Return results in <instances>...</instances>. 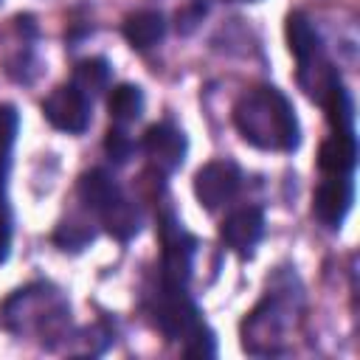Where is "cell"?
Masks as SVG:
<instances>
[{"label": "cell", "instance_id": "cell-1", "mask_svg": "<svg viewBox=\"0 0 360 360\" xmlns=\"http://www.w3.org/2000/svg\"><path fill=\"white\" fill-rule=\"evenodd\" d=\"M233 124L239 135L267 152H292L301 141V127L290 98L276 87L248 90L233 107Z\"/></svg>", "mask_w": 360, "mask_h": 360}, {"label": "cell", "instance_id": "cell-2", "mask_svg": "<svg viewBox=\"0 0 360 360\" xmlns=\"http://www.w3.org/2000/svg\"><path fill=\"white\" fill-rule=\"evenodd\" d=\"M155 323L172 340L174 338H188L202 326L200 318H197V307L186 295L183 284H174V281L163 278V287L158 292V307H155Z\"/></svg>", "mask_w": 360, "mask_h": 360}, {"label": "cell", "instance_id": "cell-3", "mask_svg": "<svg viewBox=\"0 0 360 360\" xmlns=\"http://www.w3.org/2000/svg\"><path fill=\"white\" fill-rule=\"evenodd\" d=\"M42 115L62 132H84L90 124V98L79 87L62 84L42 101Z\"/></svg>", "mask_w": 360, "mask_h": 360}, {"label": "cell", "instance_id": "cell-4", "mask_svg": "<svg viewBox=\"0 0 360 360\" xmlns=\"http://www.w3.org/2000/svg\"><path fill=\"white\" fill-rule=\"evenodd\" d=\"M239 169L231 160H211L194 174V197L202 208L217 211L239 188Z\"/></svg>", "mask_w": 360, "mask_h": 360}, {"label": "cell", "instance_id": "cell-5", "mask_svg": "<svg viewBox=\"0 0 360 360\" xmlns=\"http://www.w3.org/2000/svg\"><path fill=\"white\" fill-rule=\"evenodd\" d=\"M143 152L160 172H174L186 158V135L172 124H152L143 132Z\"/></svg>", "mask_w": 360, "mask_h": 360}, {"label": "cell", "instance_id": "cell-6", "mask_svg": "<svg viewBox=\"0 0 360 360\" xmlns=\"http://www.w3.org/2000/svg\"><path fill=\"white\" fill-rule=\"evenodd\" d=\"M352 200H354V186L349 180V174H340V177H329L323 180L318 188H315V200H312V211L315 217L329 225V228H338L349 208H352Z\"/></svg>", "mask_w": 360, "mask_h": 360}, {"label": "cell", "instance_id": "cell-7", "mask_svg": "<svg viewBox=\"0 0 360 360\" xmlns=\"http://www.w3.org/2000/svg\"><path fill=\"white\" fill-rule=\"evenodd\" d=\"M262 233H264V214L259 208H253V205L228 214L225 222H222V228H219L222 242L231 250H236V253L253 250L256 242L262 239Z\"/></svg>", "mask_w": 360, "mask_h": 360}, {"label": "cell", "instance_id": "cell-8", "mask_svg": "<svg viewBox=\"0 0 360 360\" xmlns=\"http://www.w3.org/2000/svg\"><path fill=\"white\" fill-rule=\"evenodd\" d=\"M354 163H357V138H354V129L352 132H335L332 138H326L321 143L318 166L329 177L349 174L354 169Z\"/></svg>", "mask_w": 360, "mask_h": 360}, {"label": "cell", "instance_id": "cell-9", "mask_svg": "<svg viewBox=\"0 0 360 360\" xmlns=\"http://www.w3.org/2000/svg\"><path fill=\"white\" fill-rule=\"evenodd\" d=\"M166 34V20L160 11H152V8H143V11H135L124 20V37L132 48L138 51H146L152 45H158Z\"/></svg>", "mask_w": 360, "mask_h": 360}, {"label": "cell", "instance_id": "cell-10", "mask_svg": "<svg viewBox=\"0 0 360 360\" xmlns=\"http://www.w3.org/2000/svg\"><path fill=\"white\" fill-rule=\"evenodd\" d=\"M118 197H121V188L104 169H90V172H84L79 177V200L84 202V208L101 214Z\"/></svg>", "mask_w": 360, "mask_h": 360}, {"label": "cell", "instance_id": "cell-11", "mask_svg": "<svg viewBox=\"0 0 360 360\" xmlns=\"http://www.w3.org/2000/svg\"><path fill=\"white\" fill-rule=\"evenodd\" d=\"M284 34H287V48L290 53L298 59V65H309L318 51H321V39H318V31L312 28V22L304 17V14H290L287 17V25H284Z\"/></svg>", "mask_w": 360, "mask_h": 360}, {"label": "cell", "instance_id": "cell-12", "mask_svg": "<svg viewBox=\"0 0 360 360\" xmlns=\"http://www.w3.org/2000/svg\"><path fill=\"white\" fill-rule=\"evenodd\" d=\"M101 219H104V228H107L115 239H121V242L132 239V236L138 233V228H141V214H138V208H135L129 200H124V197H118L112 205H107V208L101 211Z\"/></svg>", "mask_w": 360, "mask_h": 360}, {"label": "cell", "instance_id": "cell-13", "mask_svg": "<svg viewBox=\"0 0 360 360\" xmlns=\"http://www.w3.org/2000/svg\"><path fill=\"white\" fill-rule=\"evenodd\" d=\"M107 110L115 121H135L143 112V90L138 84H118L107 98Z\"/></svg>", "mask_w": 360, "mask_h": 360}, {"label": "cell", "instance_id": "cell-14", "mask_svg": "<svg viewBox=\"0 0 360 360\" xmlns=\"http://www.w3.org/2000/svg\"><path fill=\"white\" fill-rule=\"evenodd\" d=\"M107 84H110V65L104 59H84L76 65L73 87H79L84 96L101 93Z\"/></svg>", "mask_w": 360, "mask_h": 360}, {"label": "cell", "instance_id": "cell-15", "mask_svg": "<svg viewBox=\"0 0 360 360\" xmlns=\"http://www.w3.org/2000/svg\"><path fill=\"white\" fill-rule=\"evenodd\" d=\"M93 239V231L90 228H82V222H62V228L56 231V242L68 250V248H73V250H79L82 245H87Z\"/></svg>", "mask_w": 360, "mask_h": 360}, {"label": "cell", "instance_id": "cell-16", "mask_svg": "<svg viewBox=\"0 0 360 360\" xmlns=\"http://www.w3.org/2000/svg\"><path fill=\"white\" fill-rule=\"evenodd\" d=\"M186 354L188 357H214L217 354V340L211 335V329L200 326L194 335L186 338Z\"/></svg>", "mask_w": 360, "mask_h": 360}, {"label": "cell", "instance_id": "cell-17", "mask_svg": "<svg viewBox=\"0 0 360 360\" xmlns=\"http://www.w3.org/2000/svg\"><path fill=\"white\" fill-rule=\"evenodd\" d=\"M104 149H107L110 160H115V163H124V160L132 155V141H129V135H127L124 129L112 127V129L107 132V138H104Z\"/></svg>", "mask_w": 360, "mask_h": 360}, {"label": "cell", "instance_id": "cell-18", "mask_svg": "<svg viewBox=\"0 0 360 360\" xmlns=\"http://www.w3.org/2000/svg\"><path fill=\"white\" fill-rule=\"evenodd\" d=\"M17 129H20V115H17V110H14L11 104H0V143L14 146Z\"/></svg>", "mask_w": 360, "mask_h": 360}, {"label": "cell", "instance_id": "cell-19", "mask_svg": "<svg viewBox=\"0 0 360 360\" xmlns=\"http://www.w3.org/2000/svg\"><path fill=\"white\" fill-rule=\"evenodd\" d=\"M8 253H11V225H8V219L0 214V264L8 259Z\"/></svg>", "mask_w": 360, "mask_h": 360}, {"label": "cell", "instance_id": "cell-20", "mask_svg": "<svg viewBox=\"0 0 360 360\" xmlns=\"http://www.w3.org/2000/svg\"><path fill=\"white\" fill-rule=\"evenodd\" d=\"M11 146L0 143V197H3V186H6V174H8V163H11Z\"/></svg>", "mask_w": 360, "mask_h": 360}]
</instances>
